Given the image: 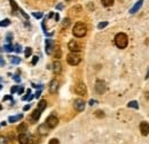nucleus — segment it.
<instances>
[{
  "instance_id": "20",
  "label": "nucleus",
  "mask_w": 149,
  "mask_h": 144,
  "mask_svg": "<svg viewBox=\"0 0 149 144\" xmlns=\"http://www.w3.org/2000/svg\"><path fill=\"white\" fill-rule=\"evenodd\" d=\"M32 98H35V96H33V95H31V90L29 89V90H28V93H26L22 99H23V100H31Z\"/></svg>"
},
{
  "instance_id": "13",
  "label": "nucleus",
  "mask_w": 149,
  "mask_h": 144,
  "mask_svg": "<svg viewBox=\"0 0 149 144\" xmlns=\"http://www.w3.org/2000/svg\"><path fill=\"white\" fill-rule=\"evenodd\" d=\"M40 114H41V112L39 111V109H35L33 112H32V114H31V122H37L38 121V119L40 118Z\"/></svg>"
},
{
  "instance_id": "41",
  "label": "nucleus",
  "mask_w": 149,
  "mask_h": 144,
  "mask_svg": "<svg viewBox=\"0 0 149 144\" xmlns=\"http://www.w3.org/2000/svg\"><path fill=\"white\" fill-rule=\"evenodd\" d=\"M5 65V61H3V58L0 55V66H3Z\"/></svg>"
},
{
  "instance_id": "35",
  "label": "nucleus",
  "mask_w": 149,
  "mask_h": 144,
  "mask_svg": "<svg viewBox=\"0 0 149 144\" xmlns=\"http://www.w3.org/2000/svg\"><path fill=\"white\" fill-rule=\"evenodd\" d=\"M17 90H19V87H12V89H10V92L12 93H15V92H17Z\"/></svg>"
},
{
  "instance_id": "6",
  "label": "nucleus",
  "mask_w": 149,
  "mask_h": 144,
  "mask_svg": "<svg viewBox=\"0 0 149 144\" xmlns=\"http://www.w3.org/2000/svg\"><path fill=\"white\" fill-rule=\"evenodd\" d=\"M74 92L77 93V95H79V96H85L86 95V85L84 84V83H78L76 87H74Z\"/></svg>"
},
{
  "instance_id": "40",
  "label": "nucleus",
  "mask_w": 149,
  "mask_h": 144,
  "mask_svg": "<svg viewBox=\"0 0 149 144\" xmlns=\"http://www.w3.org/2000/svg\"><path fill=\"white\" fill-rule=\"evenodd\" d=\"M12 99H13V98H12L10 96H5V97H3V100H12Z\"/></svg>"
},
{
  "instance_id": "22",
  "label": "nucleus",
  "mask_w": 149,
  "mask_h": 144,
  "mask_svg": "<svg viewBox=\"0 0 149 144\" xmlns=\"http://www.w3.org/2000/svg\"><path fill=\"white\" fill-rule=\"evenodd\" d=\"M102 5L106 6V7H109V6H112L113 5V0H101Z\"/></svg>"
},
{
  "instance_id": "18",
  "label": "nucleus",
  "mask_w": 149,
  "mask_h": 144,
  "mask_svg": "<svg viewBox=\"0 0 149 144\" xmlns=\"http://www.w3.org/2000/svg\"><path fill=\"white\" fill-rule=\"evenodd\" d=\"M48 130H49V128L47 127L46 124H45V125H41V126L39 127V133H40V134H46Z\"/></svg>"
},
{
  "instance_id": "1",
  "label": "nucleus",
  "mask_w": 149,
  "mask_h": 144,
  "mask_svg": "<svg viewBox=\"0 0 149 144\" xmlns=\"http://www.w3.org/2000/svg\"><path fill=\"white\" fill-rule=\"evenodd\" d=\"M72 34L76 37H78V38L84 37L87 34V27H86V24L83 23V22H77L74 24V29H72Z\"/></svg>"
},
{
  "instance_id": "33",
  "label": "nucleus",
  "mask_w": 149,
  "mask_h": 144,
  "mask_svg": "<svg viewBox=\"0 0 149 144\" xmlns=\"http://www.w3.org/2000/svg\"><path fill=\"white\" fill-rule=\"evenodd\" d=\"M69 23H70V20H69V18H65V20L63 21V27H64V28L69 27Z\"/></svg>"
},
{
  "instance_id": "37",
  "label": "nucleus",
  "mask_w": 149,
  "mask_h": 144,
  "mask_svg": "<svg viewBox=\"0 0 149 144\" xmlns=\"http://www.w3.org/2000/svg\"><path fill=\"white\" fill-rule=\"evenodd\" d=\"M13 78H14V81H16V82H19V81H21V78H19V74L14 75V76H13Z\"/></svg>"
},
{
  "instance_id": "17",
  "label": "nucleus",
  "mask_w": 149,
  "mask_h": 144,
  "mask_svg": "<svg viewBox=\"0 0 149 144\" xmlns=\"http://www.w3.org/2000/svg\"><path fill=\"white\" fill-rule=\"evenodd\" d=\"M46 106H47V103H46V100H44V99L38 103V109H39L40 112H42V111L46 108Z\"/></svg>"
},
{
  "instance_id": "16",
  "label": "nucleus",
  "mask_w": 149,
  "mask_h": 144,
  "mask_svg": "<svg viewBox=\"0 0 149 144\" xmlns=\"http://www.w3.org/2000/svg\"><path fill=\"white\" fill-rule=\"evenodd\" d=\"M22 118H23V115H22V114H17V115H14V116H10L8 121H9L10 124H14V122H17V121H19V120H21Z\"/></svg>"
},
{
  "instance_id": "15",
  "label": "nucleus",
  "mask_w": 149,
  "mask_h": 144,
  "mask_svg": "<svg viewBox=\"0 0 149 144\" xmlns=\"http://www.w3.org/2000/svg\"><path fill=\"white\" fill-rule=\"evenodd\" d=\"M53 71H54L55 74L61 73V71H62V65H61L60 61H54V64H53Z\"/></svg>"
},
{
  "instance_id": "12",
  "label": "nucleus",
  "mask_w": 149,
  "mask_h": 144,
  "mask_svg": "<svg viewBox=\"0 0 149 144\" xmlns=\"http://www.w3.org/2000/svg\"><path fill=\"white\" fill-rule=\"evenodd\" d=\"M53 47H54V42L47 39V40H46V52H47V54H52Z\"/></svg>"
},
{
  "instance_id": "9",
  "label": "nucleus",
  "mask_w": 149,
  "mask_h": 144,
  "mask_svg": "<svg viewBox=\"0 0 149 144\" xmlns=\"http://www.w3.org/2000/svg\"><path fill=\"white\" fill-rule=\"evenodd\" d=\"M74 107L76 108L78 112L84 111V108H85V102H84L83 99H77V100H74Z\"/></svg>"
},
{
  "instance_id": "47",
  "label": "nucleus",
  "mask_w": 149,
  "mask_h": 144,
  "mask_svg": "<svg viewBox=\"0 0 149 144\" xmlns=\"http://www.w3.org/2000/svg\"><path fill=\"white\" fill-rule=\"evenodd\" d=\"M0 81H1V78H0Z\"/></svg>"
},
{
  "instance_id": "32",
  "label": "nucleus",
  "mask_w": 149,
  "mask_h": 144,
  "mask_svg": "<svg viewBox=\"0 0 149 144\" xmlns=\"http://www.w3.org/2000/svg\"><path fill=\"white\" fill-rule=\"evenodd\" d=\"M12 38H13V34L12 32H8V35H7V44H10Z\"/></svg>"
},
{
  "instance_id": "19",
  "label": "nucleus",
  "mask_w": 149,
  "mask_h": 144,
  "mask_svg": "<svg viewBox=\"0 0 149 144\" xmlns=\"http://www.w3.org/2000/svg\"><path fill=\"white\" fill-rule=\"evenodd\" d=\"M26 129H28V127H26L25 124H22V125H19V126L17 127V131H19V134L25 133V131H26Z\"/></svg>"
},
{
  "instance_id": "7",
  "label": "nucleus",
  "mask_w": 149,
  "mask_h": 144,
  "mask_svg": "<svg viewBox=\"0 0 149 144\" xmlns=\"http://www.w3.org/2000/svg\"><path fill=\"white\" fill-rule=\"evenodd\" d=\"M31 138H32V136H30V135L23 133V134H21L19 136V144H30Z\"/></svg>"
},
{
  "instance_id": "29",
  "label": "nucleus",
  "mask_w": 149,
  "mask_h": 144,
  "mask_svg": "<svg viewBox=\"0 0 149 144\" xmlns=\"http://www.w3.org/2000/svg\"><path fill=\"white\" fill-rule=\"evenodd\" d=\"M107 25H108V22H101V23H99L97 28H99V29H103V28L107 27Z\"/></svg>"
},
{
  "instance_id": "3",
  "label": "nucleus",
  "mask_w": 149,
  "mask_h": 144,
  "mask_svg": "<svg viewBox=\"0 0 149 144\" xmlns=\"http://www.w3.org/2000/svg\"><path fill=\"white\" fill-rule=\"evenodd\" d=\"M80 60H81V56L79 55V53H76V52H71L67 56V61L71 66H77L80 62Z\"/></svg>"
},
{
  "instance_id": "24",
  "label": "nucleus",
  "mask_w": 149,
  "mask_h": 144,
  "mask_svg": "<svg viewBox=\"0 0 149 144\" xmlns=\"http://www.w3.org/2000/svg\"><path fill=\"white\" fill-rule=\"evenodd\" d=\"M10 24V21L8 20V18H6V20H3V21H0V27H7V25H9Z\"/></svg>"
},
{
  "instance_id": "34",
  "label": "nucleus",
  "mask_w": 149,
  "mask_h": 144,
  "mask_svg": "<svg viewBox=\"0 0 149 144\" xmlns=\"http://www.w3.org/2000/svg\"><path fill=\"white\" fill-rule=\"evenodd\" d=\"M32 15H33L36 18H42V14H41V13H33Z\"/></svg>"
},
{
  "instance_id": "39",
  "label": "nucleus",
  "mask_w": 149,
  "mask_h": 144,
  "mask_svg": "<svg viewBox=\"0 0 149 144\" xmlns=\"http://www.w3.org/2000/svg\"><path fill=\"white\" fill-rule=\"evenodd\" d=\"M38 62V56H33V59H32V65H36Z\"/></svg>"
},
{
  "instance_id": "27",
  "label": "nucleus",
  "mask_w": 149,
  "mask_h": 144,
  "mask_svg": "<svg viewBox=\"0 0 149 144\" xmlns=\"http://www.w3.org/2000/svg\"><path fill=\"white\" fill-rule=\"evenodd\" d=\"M13 51L19 53V52H22V47H21L19 45H14V46H13Z\"/></svg>"
},
{
  "instance_id": "44",
  "label": "nucleus",
  "mask_w": 149,
  "mask_h": 144,
  "mask_svg": "<svg viewBox=\"0 0 149 144\" xmlns=\"http://www.w3.org/2000/svg\"><path fill=\"white\" fill-rule=\"evenodd\" d=\"M57 8H58V9H62V8H63V5H57Z\"/></svg>"
},
{
  "instance_id": "38",
  "label": "nucleus",
  "mask_w": 149,
  "mask_h": 144,
  "mask_svg": "<svg viewBox=\"0 0 149 144\" xmlns=\"http://www.w3.org/2000/svg\"><path fill=\"white\" fill-rule=\"evenodd\" d=\"M23 92H24V88H23V87H19V90H17V93H19V95H22Z\"/></svg>"
},
{
  "instance_id": "25",
  "label": "nucleus",
  "mask_w": 149,
  "mask_h": 144,
  "mask_svg": "<svg viewBox=\"0 0 149 144\" xmlns=\"http://www.w3.org/2000/svg\"><path fill=\"white\" fill-rule=\"evenodd\" d=\"M3 50H5V51H7V52H13V45L7 44V45H5V46H3Z\"/></svg>"
},
{
  "instance_id": "30",
  "label": "nucleus",
  "mask_w": 149,
  "mask_h": 144,
  "mask_svg": "<svg viewBox=\"0 0 149 144\" xmlns=\"http://www.w3.org/2000/svg\"><path fill=\"white\" fill-rule=\"evenodd\" d=\"M54 56L55 58H60L61 56V50L57 47V49H55V53H54Z\"/></svg>"
},
{
  "instance_id": "5",
  "label": "nucleus",
  "mask_w": 149,
  "mask_h": 144,
  "mask_svg": "<svg viewBox=\"0 0 149 144\" xmlns=\"http://www.w3.org/2000/svg\"><path fill=\"white\" fill-rule=\"evenodd\" d=\"M57 124H58V119L56 118L55 115H49V116L47 118V120H46V125H47V127H48L49 129L56 127Z\"/></svg>"
},
{
  "instance_id": "28",
  "label": "nucleus",
  "mask_w": 149,
  "mask_h": 144,
  "mask_svg": "<svg viewBox=\"0 0 149 144\" xmlns=\"http://www.w3.org/2000/svg\"><path fill=\"white\" fill-rule=\"evenodd\" d=\"M31 52H32V50L30 47H26L25 49V58H29L31 55Z\"/></svg>"
},
{
  "instance_id": "42",
  "label": "nucleus",
  "mask_w": 149,
  "mask_h": 144,
  "mask_svg": "<svg viewBox=\"0 0 149 144\" xmlns=\"http://www.w3.org/2000/svg\"><path fill=\"white\" fill-rule=\"evenodd\" d=\"M40 93H41V90H39V91H37V93L35 95V98H38L39 96H40Z\"/></svg>"
},
{
  "instance_id": "2",
  "label": "nucleus",
  "mask_w": 149,
  "mask_h": 144,
  "mask_svg": "<svg viewBox=\"0 0 149 144\" xmlns=\"http://www.w3.org/2000/svg\"><path fill=\"white\" fill-rule=\"evenodd\" d=\"M127 43H129V38L124 32H119L115 37V44L118 49H125L127 46Z\"/></svg>"
},
{
  "instance_id": "26",
  "label": "nucleus",
  "mask_w": 149,
  "mask_h": 144,
  "mask_svg": "<svg viewBox=\"0 0 149 144\" xmlns=\"http://www.w3.org/2000/svg\"><path fill=\"white\" fill-rule=\"evenodd\" d=\"M8 143H9V141H8L7 137H5V136H0V144H8Z\"/></svg>"
},
{
  "instance_id": "21",
  "label": "nucleus",
  "mask_w": 149,
  "mask_h": 144,
  "mask_svg": "<svg viewBox=\"0 0 149 144\" xmlns=\"http://www.w3.org/2000/svg\"><path fill=\"white\" fill-rule=\"evenodd\" d=\"M9 59H10L12 64H14V65H19V62H21V59H19V56H12V55H9Z\"/></svg>"
},
{
  "instance_id": "46",
  "label": "nucleus",
  "mask_w": 149,
  "mask_h": 144,
  "mask_svg": "<svg viewBox=\"0 0 149 144\" xmlns=\"http://www.w3.org/2000/svg\"><path fill=\"white\" fill-rule=\"evenodd\" d=\"M0 89H1V85H0Z\"/></svg>"
},
{
  "instance_id": "31",
  "label": "nucleus",
  "mask_w": 149,
  "mask_h": 144,
  "mask_svg": "<svg viewBox=\"0 0 149 144\" xmlns=\"http://www.w3.org/2000/svg\"><path fill=\"white\" fill-rule=\"evenodd\" d=\"M95 115H97L99 118H103V116H104V113H103L102 111H96V112H95Z\"/></svg>"
},
{
  "instance_id": "11",
  "label": "nucleus",
  "mask_w": 149,
  "mask_h": 144,
  "mask_svg": "<svg viewBox=\"0 0 149 144\" xmlns=\"http://www.w3.org/2000/svg\"><path fill=\"white\" fill-rule=\"evenodd\" d=\"M58 81L57 80H53L52 82H51V84H49V92L51 93H55L57 89H58Z\"/></svg>"
},
{
  "instance_id": "10",
  "label": "nucleus",
  "mask_w": 149,
  "mask_h": 144,
  "mask_svg": "<svg viewBox=\"0 0 149 144\" xmlns=\"http://www.w3.org/2000/svg\"><path fill=\"white\" fill-rule=\"evenodd\" d=\"M140 131L142 135H148L149 134V124L148 122H141L140 124Z\"/></svg>"
},
{
  "instance_id": "36",
  "label": "nucleus",
  "mask_w": 149,
  "mask_h": 144,
  "mask_svg": "<svg viewBox=\"0 0 149 144\" xmlns=\"http://www.w3.org/2000/svg\"><path fill=\"white\" fill-rule=\"evenodd\" d=\"M48 144H60V142H58V140L53 138V140H51V141H49V143Z\"/></svg>"
},
{
  "instance_id": "14",
  "label": "nucleus",
  "mask_w": 149,
  "mask_h": 144,
  "mask_svg": "<svg viewBox=\"0 0 149 144\" xmlns=\"http://www.w3.org/2000/svg\"><path fill=\"white\" fill-rule=\"evenodd\" d=\"M142 4H143V0H139L134 6H133V8L130 11V13L131 14H134V13H136L140 8H141V6H142Z\"/></svg>"
},
{
  "instance_id": "4",
  "label": "nucleus",
  "mask_w": 149,
  "mask_h": 144,
  "mask_svg": "<svg viewBox=\"0 0 149 144\" xmlns=\"http://www.w3.org/2000/svg\"><path fill=\"white\" fill-rule=\"evenodd\" d=\"M106 90H107V84H106V82L102 81V80H97L96 83H95V91H96L97 93H104Z\"/></svg>"
},
{
  "instance_id": "8",
  "label": "nucleus",
  "mask_w": 149,
  "mask_h": 144,
  "mask_svg": "<svg viewBox=\"0 0 149 144\" xmlns=\"http://www.w3.org/2000/svg\"><path fill=\"white\" fill-rule=\"evenodd\" d=\"M68 47H69V50H70L71 52L78 53V52L80 51V45H79L76 40H70L69 44H68Z\"/></svg>"
},
{
  "instance_id": "43",
  "label": "nucleus",
  "mask_w": 149,
  "mask_h": 144,
  "mask_svg": "<svg viewBox=\"0 0 149 144\" xmlns=\"http://www.w3.org/2000/svg\"><path fill=\"white\" fill-rule=\"evenodd\" d=\"M30 107H31L30 105H25V106H24V111H29V109H30Z\"/></svg>"
},
{
  "instance_id": "23",
  "label": "nucleus",
  "mask_w": 149,
  "mask_h": 144,
  "mask_svg": "<svg viewBox=\"0 0 149 144\" xmlns=\"http://www.w3.org/2000/svg\"><path fill=\"white\" fill-rule=\"evenodd\" d=\"M127 106L131 107V108H138L139 107V104H138V102L133 100V102H130V103H129V105H127Z\"/></svg>"
},
{
  "instance_id": "45",
  "label": "nucleus",
  "mask_w": 149,
  "mask_h": 144,
  "mask_svg": "<svg viewBox=\"0 0 149 144\" xmlns=\"http://www.w3.org/2000/svg\"><path fill=\"white\" fill-rule=\"evenodd\" d=\"M67 1H70V0H67Z\"/></svg>"
}]
</instances>
